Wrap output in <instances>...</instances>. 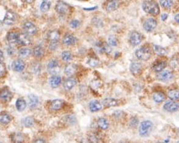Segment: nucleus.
Listing matches in <instances>:
<instances>
[{
  "label": "nucleus",
  "instance_id": "f257e3e1",
  "mask_svg": "<svg viewBox=\"0 0 179 143\" xmlns=\"http://www.w3.org/2000/svg\"><path fill=\"white\" fill-rule=\"evenodd\" d=\"M142 9L146 13L152 15H157L160 12L159 5L154 1H145L142 3Z\"/></svg>",
  "mask_w": 179,
  "mask_h": 143
},
{
  "label": "nucleus",
  "instance_id": "f03ea898",
  "mask_svg": "<svg viewBox=\"0 0 179 143\" xmlns=\"http://www.w3.org/2000/svg\"><path fill=\"white\" fill-rule=\"evenodd\" d=\"M152 128L153 124L151 121H149V120H145V121L142 122L139 129V135L142 137L148 136V135L151 133L152 130Z\"/></svg>",
  "mask_w": 179,
  "mask_h": 143
},
{
  "label": "nucleus",
  "instance_id": "7ed1b4c3",
  "mask_svg": "<svg viewBox=\"0 0 179 143\" xmlns=\"http://www.w3.org/2000/svg\"><path fill=\"white\" fill-rule=\"evenodd\" d=\"M136 56L139 60L145 61L151 57V51L147 46H142L136 51Z\"/></svg>",
  "mask_w": 179,
  "mask_h": 143
},
{
  "label": "nucleus",
  "instance_id": "20e7f679",
  "mask_svg": "<svg viewBox=\"0 0 179 143\" xmlns=\"http://www.w3.org/2000/svg\"><path fill=\"white\" fill-rule=\"evenodd\" d=\"M48 71L51 74L57 76L60 72V65L57 60H52L48 64Z\"/></svg>",
  "mask_w": 179,
  "mask_h": 143
},
{
  "label": "nucleus",
  "instance_id": "39448f33",
  "mask_svg": "<svg viewBox=\"0 0 179 143\" xmlns=\"http://www.w3.org/2000/svg\"><path fill=\"white\" fill-rule=\"evenodd\" d=\"M142 35L140 33L137 31H133L131 33L130 37H129V42L132 46H137L142 42Z\"/></svg>",
  "mask_w": 179,
  "mask_h": 143
},
{
  "label": "nucleus",
  "instance_id": "423d86ee",
  "mask_svg": "<svg viewBox=\"0 0 179 143\" xmlns=\"http://www.w3.org/2000/svg\"><path fill=\"white\" fill-rule=\"evenodd\" d=\"M173 76H174V75L171 71L165 70L162 71L157 75V79L159 81H162V82H168L171 79H172Z\"/></svg>",
  "mask_w": 179,
  "mask_h": 143
},
{
  "label": "nucleus",
  "instance_id": "0eeeda50",
  "mask_svg": "<svg viewBox=\"0 0 179 143\" xmlns=\"http://www.w3.org/2000/svg\"><path fill=\"white\" fill-rule=\"evenodd\" d=\"M23 29L25 34H27L29 36L34 35V34H35L38 31L37 28L35 27V25L33 23H31V22H26V23L24 24Z\"/></svg>",
  "mask_w": 179,
  "mask_h": 143
},
{
  "label": "nucleus",
  "instance_id": "6e6552de",
  "mask_svg": "<svg viewBox=\"0 0 179 143\" xmlns=\"http://www.w3.org/2000/svg\"><path fill=\"white\" fill-rule=\"evenodd\" d=\"M55 9H56V11L58 12L59 14L67 15L68 14L69 12H70V6H69L67 3H65V2H59L56 5Z\"/></svg>",
  "mask_w": 179,
  "mask_h": 143
},
{
  "label": "nucleus",
  "instance_id": "1a4fd4ad",
  "mask_svg": "<svg viewBox=\"0 0 179 143\" xmlns=\"http://www.w3.org/2000/svg\"><path fill=\"white\" fill-rule=\"evenodd\" d=\"M156 26H157V22L154 19H148L145 21L143 24L144 29L148 32L154 31Z\"/></svg>",
  "mask_w": 179,
  "mask_h": 143
},
{
  "label": "nucleus",
  "instance_id": "9d476101",
  "mask_svg": "<svg viewBox=\"0 0 179 143\" xmlns=\"http://www.w3.org/2000/svg\"><path fill=\"white\" fill-rule=\"evenodd\" d=\"M164 109L168 112H175L179 109V103L174 100H170L165 104Z\"/></svg>",
  "mask_w": 179,
  "mask_h": 143
},
{
  "label": "nucleus",
  "instance_id": "9b49d317",
  "mask_svg": "<svg viewBox=\"0 0 179 143\" xmlns=\"http://www.w3.org/2000/svg\"><path fill=\"white\" fill-rule=\"evenodd\" d=\"M16 15L12 11H7L5 13V15L4 17L3 22L7 25H12L15 23L16 22Z\"/></svg>",
  "mask_w": 179,
  "mask_h": 143
},
{
  "label": "nucleus",
  "instance_id": "f8f14e48",
  "mask_svg": "<svg viewBox=\"0 0 179 143\" xmlns=\"http://www.w3.org/2000/svg\"><path fill=\"white\" fill-rule=\"evenodd\" d=\"M25 67V63L21 60H16L13 62L12 68L16 72H22Z\"/></svg>",
  "mask_w": 179,
  "mask_h": 143
},
{
  "label": "nucleus",
  "instance_id": "ddd939ff",
  "mask_svg": "<svg viewBox=\"0 0 179 143\" xmlns=\"http://www.w3.org/2000/svg\"><path fill=\"white\" fill-rule=\"evenodd\" d=\"M31 39H30L29 35L24 33H19V43L22 45V46H28L31 43Z\"/></svg>",
  "mask_w": 179,
  "mask_h": 143
},
{
  "label": "nucleus",
  "instance_id": "4468645a",
  "mask_svg": "<svg viewBox=\"0 0 179 143\" xmlns=\"http://www.w3.org/2000/svg\"><path fill=\"white\" fill-rule=\"evenodd\" d=\"M19 33L11 31L7 35V40L11 45H16L19 43Z\"/></svg>",
  "mask_w": 179,
  "mask_h": 143
},
{
  "label": "nucleus",
  "instance_id": "2eb2a0df",
  "mask_svg": "<svg viewBox=\"0 0 179 143\" xmlns=\"http://www.w3.org/2000/svg\"><path fill=\"white\" fill-rule=\"evenodd\" d=\"M142 66L139 63H132L130 66L131 73L134 76H138L142 73Z\"/></svg>",
  "mask_w": 179,
  "mask_h": 143
},
{
  "label": "nucleus",
  "instance_id": "dca6fc26",
  "mask_svg": "<svg viewBox=\"0 0 179 143\" xmlns=\"http://www.w3.org/2000/svg\"><path fill=\"white\" fill-rule=\"evenodd\" d=\"M77 85V80L74 78H69V79H66V81L64 83V89L67 91H70L71 90L75 85Z\"/></svg>",
  "mask_w": 179,
  "mask_h": 143
},
{
  "label": "nucleus",
  "instance_id": "f3484780",
  "mask_svg": "<svg viewBox=\"0 0 179 143\" xmlns=\"http://www.w3.org/2000/svg\"><path fill=\"white\" fill-rule=\"evenodd\" d=\"M38 103L39 100L37 96L34 95V94H29L28 95V105H29L30 108H31V109L35 108L38 105Z\"/></svg>",
  "mask_w": 179,
  "mask_h": 143
},
{
  "label": "nucleus",
  "instance_id": "a211bd4d",
  "mask_svg": "<svg viewBox=\"0 0 179 143\" xmlns=\"http://www.w3.org/2000/svg\"><path fill=\"white\" fill-rule=\"evenodd\" d=\"M64 106V100L61 99H56L52 101L51 104V108L53 111H59Z\"/></svg>",
  "mask_w": 179,
  "mask_h": 143
},
{
  "label": "nucleus",
  "instance_id": "6ab92c4d",
  "mask_svg": "<svg viewBox=\"0 0 179 143\" xmlns=\"http://www.w3.org/2000/svg\"><path fill=\"white\" fill-rule=\"evenodd\" d=\"M12 96H13V94H12L11 91H10L7 88H3V89L2 90V91H1V94H0L1 99H2L3 101L5 102L11 100Z\"/></svg>",
  "mask_w": 179,
  "mask_h": 143
},
{
  "label": "nucleus",
  "instance_id": "aec40b11",
  "mask_svg": "<svg viewBox=\"0 0 179 143\" xmlns=\"http://www.w3.org/2000/svg\"><path fill=\"white\" fill-rule=\"evenodd\" d=\"M77 70V66L75 64H68L64 69V73L67 76H73Z\"/></svg>",
  "mask_w": 179,
  "mask_h": 143
},
{
  "label": "nucleus",
  "instance_id": "412c9836",
  "mask_svg": "<svg viewBox=\"0 0 179 143\" xmlns=\"http://www.w3.org/2000/svg\"><path fill=\"white\" fill-rule=\"evenodd\" d=\"M11 139L14 143H22L25 140V136L22 133L15 132L11 135Z\"/></svg>",
  "mask_w": 179,
  "mask_h": 143
},
{
  "label": "nucleus",
  "instance_id": "4be33fe9",
  "mask_svg": "<svg viewBox=\"0 0 179 143\" xmlns=\"http://www.w3.org/2000/svg\"><path fill=\"white\" fill-rule=\"evenodd\" d=\"M61 83V77L59 76H53L49 80V84L52 88H57Z\"/></svg>",
  "mask_w": 179,
  "mask_h": 143
},
{
  "label": "nucleus",
  "instance_id": "5701e85b",
  "mask_svg": "<svg viewBox=\"0 0 179 143\" xmlns=\"http://www.w3.org/2000/svg\"><path fill=\"white\" fill-rule=\"evenodd\" d=\"M60 38V33L58 31H51L48 34V39L51 42H58Z\"/></svg>",
  "mask_w": 179,
  "mask_h": 143
},
{
  "label": "nucleus",
  "instance_id": "b1692460",
  "mask_svg": "<svg viewBox=\"0 0 179 143\" xmlns=\"http://www.w3.org/2000/svg\"><path fill=\"white\" fill-rule=\"evenodd\" d=\"M77 40L73 35L71 34H66L63 39V42L67 46H70V45H73L76 43Z\"/></svg>",
  "mask_w": 179,
  "mask_h": 143
},
{
  "label": "nucleus",
  "instance_id": "393cba45",
  "mask_svg": "<svg viewBox=\"0 0 179 143\" xmlns=\"http://www.w3.org/2000/svg\"><path fill=\"white\" fill-rule=\"evenodd\" d=\"M89 108H90L91 112H97V111L101 110L102 105L97 100H93L89 104Z\"/></svg>",
  "mask_w": 179,
  "mask_h": 143
},
{
  "label": "nucleus",
  "instance_id": "a878e982",
  "mask_svg": "<svg viewBox=\"0 0 179 143\" xmlns=\"http://www.w3.org/2000/svg\"><path fill=\"white\" fill-rule=\"evenodd\" d=\"M103 104L106 107H115L118 105V100L114 98H105L104 100H103Z\"/></svg>",
  "mask_w": 179,
  "mask_h": 143
},
{
  "label": "nucleus",
  "instance_id": "bb28decb",
  "mask_svg": "<svg viewBox=\"0 0 179 143\" xmlns=\"http://www.w3.org/2000/svg\"><path fill=\"white\" fill-rule=\"evenodd\" d=\"M166 66H167L166 62L165 61L158 62V63H156V64L153 66L152 69L153 70L156 71V72H160L161 73V72H162V70L166 67Z\"/></svg>",
  "mask_w": 179,
  "mask_h": 143
},
{
  "label": "nucleus",
  "instance_id": "cd10ccee",
  "mask_svg": "<svg viewBox=\"0 0 179 143\" xmlns=\"http://www.w3.org/2000/svg\"><path fill=\"white\" fill-rule=\"evenodd\" d=\"M97 125L99 127L102 129H107L109 127V122L107 121L106 118L104 117H100L98 120H97Z\"/></svg>",
  "mask_w": 179,
  "mask_h": 143
},
{
  "label": "nucleus",
  "instance_id": "c85d7f7f",
  "mask_svg": "<svg viewBox=\"0 0 179 143\" xmlns=\"http://www.w3.org/2000/svg\"><path fill=\"white\" fill-rule=\"evenodd\" d=\"M16 109L19 111H23L24 110L26 107V102H25V100L22 98H19L17 100H16Z\"/></svg>",
  "mask_w": 179,
  "mask_h": 143
},
{
  "label": "nucleus",
  "instance_id": "c756f323",
  "mask_svg": "<svg viewBox=\"0 0 179 143\" xmlns=\"http://www.w3.org/2000/svg\"><path fill=\"white\" fill-rule=\"evenodd\" d=\"M44 53H45L44 48L41 47V46H37L33 49V54L37 58H40V57L43 56Z\"/></svg>",
  "mask_w": 179,
  "mask_h": 143
},
{
  "label": "nucleus",
  "instance_id": "7c9ffc66",
  "mask_svg": "<svg viewBox=\"0 0 179 143\" xmlns=\"http://www.w3.org/2000/svg\"><path fill=\"white\" fill-rule=\"evenodd\" d=\"M153 100L156 103H162L165 100V95L162 92H156L153 94Z\"/></svg>",
  "mask_w": 179,
  "mask_h": 143
},
{
  "label": "nucleus",
  "instance_id": "2f4dec72",
  "mask_svg": "<svg viewBox=\"0 0 179 143\" xmlns=\"http://www.w3.org/2000/svg\"><path fill=\"white\" fill-rule=\"evenodd\" d=\"M11 120V117H10L8 114H6V113L2 112V114H1V115H0V122H1L2 124H8V123H10Z\"/></svg>",
  "mask_w": 179,
  "mask_h": 143
},
{
  "label": "nucleus",
  "instance_id": "473e14b6",
  "mask_svg": "<svg viewBox=\"0 0 179 143\" xmlns=\"http://www.w3.org/2000/svg\"><path fill=\"white\" fill-rule=\"evenodd\" d=\"M119 6L118 1H109L106 5V10L108 12H113Z\"/></svg>",
  "mask_w": 179,
  "mask_h": 143
},
{
  "label": "nucleus",
  "instance_id": "72a5a7b5",
  "mask_svg": "<svg viewBox=\"0 0 179 143\" xmlns=\"http://www.w3.org/2000/svg\"><path fill=\"white\" fill-rule=\"evenodd\" d=\"M153 50L159 56H164L166 54V49L159 45H153Z\"/></svg>",
  "mask_w": 179,
  "mask_h": 143
},
{
  "label": "nucleus",
  "instance_id": "f704fd0d",
  "mask_svg": "<svg viewBox=\"0 0 179 143\" xmlns=\"http://www.w3.org/2000/svg\"><path fill=\"white\" fill-rule=\"evenodd\" d=\"M51 7V2L50 1H43L41 4L40 9L42 12H46L49 10Z\"/></svg>",
  "mask_w": 179,
  "mask_h": 143
},
{
  "label": "nucleus",
  "instance_id": "c9c22d12",
  "mask_svg": "<svg viewBox=\"0 0 179 143\" xmlns=\"http://www.w3.org/2000/svg\"><path fill=\"white\" fill-rule=\"evenodd\" d=\"M168 96L169 98H171V100H177L179 99V91L177 90H172V91H168Z\"/></svg>",
  "mask_w": 179,
  "mask_h": 143
},
{
  "label": "nucleus",
  "instance_id": "e433bc0d",
  "mask_svg": "<svg viewBox=\"0 0 179 143\" xmlns=\"http://www.w3.org/2000/svg\"><path fill=\"white\" fill-rule=\"evenodd\" d=\"M34 123V119L31 117H28L23 120V124L26 127H31V126H33Z\"/></svg>",
  "mask_w": 179,
  "mask_h": 143
},
{
  "label": "nucleus",
  "instance_id": "4c0bfd02",
  "mask_svg": "<svg viewBox=\"0 0 179 143\" xmlns=\"http://www.w3.org/2000/svg\"><path fill=\"white\" fill-rule=\"evenodd\" d=\"M30 54H31V49L28 48L23 47L19 49V55L22 57H28L29 56Z\"/></svg>",
  "mask_w": 179,
  "mask_h": 143
},
{
  "label": "nucleus",
  "instance_id": "58836bf2",
  "mask_svg": "<svg viewBox=\"0 0 179 143\" xmlns=\"http://www.w3.org/2000/svg\"><path fill=\"white\" fill-rule=\"evenodd\" d=\"M160 4L163 8L170 9L173 5L174 2L171 0H162L160 1Z\"/></svg>",
  "mask_w": 179,
  "mask_h": 143
},
{
  "label": "nucleus",
  "instance_id": "ea45409f",
  "mask_svg": "<svg viewBox=\"0 0 179 143\" xmlns=\"http://www.w3.org/2000/svg\"><path fill=\"white\" fill-rule=\"evenodd\" d=\"M61 56H62V59L66 62H68L70 60H72L73 58V56H72L71 53L69 52V51H64L61 54Z\"/></svg>",
  "mask_w": 179,
  "mask_h": 143
},
{
  "label": "nucleus",
  "instance_id": "a19ab883",
  "mask_svg": "<svg viewBox=\"0 0 179 143\" xmlns=\"http://www.w3.org/2000/svg\"><path fill=\"white\" fill-rule=\"evenodd\" d=\"M108 43H109V46H116L118 44V40L115 36H109V38H108Z\"/></svg>",
  "mask_w": 179,
  "mask_h": 143
},
{
  "label": "nucleus",
  "instance_id": "79ce46f5",
  "mask_svg": "<svg viewBox=\"0 0 179 143\" xmlns=\"http://www.w3.org/2000/svg\"><path fill=\"white\" fill-rule=\"evenodd\" d=\"M88 63L89 65H90L91 66H92V67H96V66H97L99 64H100V62H99V60H97V59L91 58L89 60Z\"/></svg>",
  "mask_w": 179,
  "mask_h": 143
},
{
  "label": "nucleus",
  "instance_id": "37998d69",
  "mask_svg": "<svg viewBox=\"0 0 179 143\" xmlns=\"http://www.w3.org/2000/svg\"><path fill=\"white\" fill-rule=\"evenodd\" d=\"M89 141L91 143H98L99 142V138L97 136V135L95 134H92V135L90 136V140Z\"/></svg>",
  "mask_w": 179,
  "mask_h": 143
},
{
  "label": "nucleus",
  "instance_id": "c03bdc74",
  "mask_svg": "<svg viewBox=\"0 0 179 143\" xmlns=\"http://www.w3.org/2000/svg\"><path fill=\"white\" fill-rule=\"evenodd\" d=\"M70 26L71 28H77L80 26V22L77 19H73L70 22Z\"/></svg>",
  "mask_w": 179,
  "mask_h": 143
},
{
  "label": "nucleus",
  "instance_id": "a18cd8bd",
  "mask_svg": "<svg viewBox=\"0 0 179 143\" xmlns=\"http://www.w3.org/2000/svg\"><path fill=\"white\" fill-rule=\"evenodd\" d=\"M138 123H139V121H138V119L137 118H132V120H131V122H130V124L131 126H137Z\"/></svg>",
  "mask_w": 179,
  "mask_h": 143
},
{
  "label": "nucleus",
  "instance_id": "49530a36",
  "mask_svg": "<svg viewBox=\"0 0 179 143\" xmlns=\"http://www.w3.org/2000/svg\"><path fill=\"white\" fill-rule=\"evenodd\" d=\"M49 47L51 49L54 50L58 47V42H51V44L49 45Z\"/></svg>",
  "mask_w": 179,
  "mask_h": 143
},
{
  "label": "nucleus",
  "instance_id": "de8ad7c7",
  "mask_svg": "<svg viewBox=\"0 0 179 143\" xmlns=\"http://www.w3.org/2000/svg\"><path fill=\"white\" fill-rule=\"evenodd\" d=\"M5 66H4L3 64V62L2 63H1V76H4V73H5Z\"/></svg>",
  "mask_w": 179,
  "mask_h": 143
},
{
  "label": "nucleus",
  "instance_id": "09e8293b",
  "mask_svg": "<svg viewBox=\"0 0 179 143\" xmlns=\"http://www.w3.org/2000/svg\"><path fill=\"white\" fill-rule=\"evenodd\" d=\"M7 52H8L9 55H10V56L13 55V54L15 53V50L13 47H9L8 49H7Z\"/></svg>",
  "mask_w": 179,
  "mask_h": 143
},
{
  "label": "nucleus",
  "instance_id": "8fccbe9b",
  "mask_svg": "<svg viewBox=\"0 0 179 143\" xmlns=\"http://www.w3.org/2000/svg\"><path fill=\"white\" fill-rule=\"evenodd\" d=\"M34 143H45V140L41 139V138H38V139H36L34 141Z\"/></svg>",
  "mask_w": 179,
  "mask_h": 143
},
{
  "label": "nucleus",
  "instance_id": "3c124183",
  "mask_svg": "<svg viewBox=\"0 0 179 143\" xmlns=\"http://www.w3.org/2000/svg\"><path fill=\"white\" fill-rule=\"evenodd\" d=\"M161 18H162V21H165L167 19H168V14H162V16H161Z\"/></svg>",
  "mask_w": 179,
  "mask_h": 143
},
{
  "label": "nucleus",
  "instance_id": "603ef678",
  "mask_svg": "<svg viewBox=\"0 0 179 143\" xmlns=\"http://www.w3.org/2000/svg\"><path fill=\"white\" fill-rule=\"evenodd\" d=\"M174 20H175L176 22H177V23L179 24V14L176 15H175V17H174Z\"/></svg>",
  "mask_w": 179,
  "mask_h": 143
},
{
  "label": "nucleus",
  "instance_id": "864d4df0",
  "mask_svg": "<svg viewBox=\"0 0 179 143\" xmlns=\"http://www.w3.org/2000/svg\"><path fill=\"white\" fill-rule=\"evenodd\" d=\"M1 63H2V60H3V53H2V51L1 50Z\"/></svg>",
  "mask_w": 179,
  "mask_h": 143
},
{
  "label": "nucleus",
  "instance_id": "5fc2aeb1",
  "mask_svg": "<svg viewBox=\"0 0 179 143\" xmlns=\"http://www.w3.org/2000/svg\"><path fill=\"white\" fill-rule=\"evenodd\" d=\"M81 143H91V142L87 141V140H83V141H81Z\"/></svg>",
  "mask_w": 179,
  "mask_h": 143
},
{
  "label": "nucleus",
  "instance_id": "6e6d98bb",
  "mask_svg": "<svg viewBox=\"0 0 179 143\" xmlns=\"http://www.w3.org/2000/svg\"><path fill=\"white\" fill-rule=\"evenodd\" d=\"M120 143H126V142H123V141H121V142H120Z\"/></svg>",
  "mask_w": 179,
  "mask_h": 143
},
{
  "label": "nucleus",
  "instance_id": "4d7b16f0",
  "mask_svg": "<svg viewBox=\"0 0 179 143\" xmlns=\"http://www.w3.org/2000/svg\"><path fill=\"white\" fill-rule=\"evenodd\" d=\"M157 143H163V142H157Z\"/></svg>",
  "mask_w": 179,
  "mask_h": 143
},
{
  "label": "nucleus",
  "instance_id": "13d9d810",
  "mask_svg": "<svg viewBox=\"0 0 179 143\" xmlns=\"http://www.w3.org/2000/svg\"><path fill=\"white\" fill-rule=\"evenodd\" d=\"M177 143H179V141H177Z\"/></svg>",
  "mask_w": 179,
  "mask_h": 143
}]
</instances>
